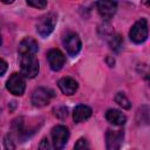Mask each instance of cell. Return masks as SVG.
<instances>
[{
  "label": "cell",
  "instance_id": "14",
  "mask_svg": "<svg viewBox=\"0 0 150 150\" xmlns=\"http://www.w3.org/2000/svg\"><path fill=\"white\" fill-rule=\"evenodd\" d=\"M105 118L108 122L115 125H123L127 122V117L117 109H108L105 112Z\"/></svg>",
  "mask_w": 150,
  "mask_h": 150
},
{
  "label": "cell",
  "instance_id": "5",
  "mask_svg": "<svg viewBox=\"0 0 150 150\" xmlns=\"http://www.w3.org/2000/svg\"><path fill=\"white\" fill-rule=\"evenodd\" d=\"M6 88L13 95L21 96L26 89V82H25L23 76L21 74H18V73L12 74L6 82Z\"/></svg>",
  "mask_w": 150,
  "mask_h": 150
},
{
  "label": "cell",
  "instance_id": "22",
  "mask_svg": "<svg viewBox=\"0 0 150 150\" xmlns=\"http://www.w3.org/2000/svg\"><path fill=\"white\" fill-rule=\"evenodd\" d=\"M0 43H1V38H0Z\"/></svg>",
  "mask_w": 150,
  "mask_h": 150
},
{
  "label": "cell",
  "instance_id": "2",
  "mask_svg": "<svg viewBox=\"0 0 150 150\" xmlns=\"http://www.w3.org/2000/svg\"><path fill=\"white\" fill-rule=\"evenodd\" d=\"M148 21L145 19H141L132 25L129 36L135 43H143L148 38Z\"/></svg>",
  "mask_w": 150,
  "mask_h": 150
},
{
  "label": "cell",
  "instance_id": "1",
  "mask_svg": "<svg viewBox=\"0 0 150 150\" xmlns=\"http://www.w3.org/2000/svg\"><path fill=\"white\" fill-rule=\"evenodd\" d=\"M21 75L28 79H33L38 75L40 66L35 55H22L20 56Z\"/></svg>",
  "mask_w": 150,
  "mask_h": 150
},
{
  "label": "cell",
  "instance_id": "11",
  "mask_svg": "<svg viewBox=\"0 0 150 150\" xmlns=\"http://www.w3.org/2000/svg\"><path fill=\"white\" fill-rule=\"evenodd\" d=\"M96 6L103 20L111 19L112 15L116 13V8H117V4L115 1H98L96 2Z\"/></svg>",
  "mask_w": 150,
  "mask_h": 150
},
{
  "label": "cell",
  "instance_id": "12",
  "mask_svg": "<svg viewBox=\"0 0 150 150\" xmlns=\"http://www.w3.org/2000/svg\"><path fill=\"white\" fill-rule=\"evenodd\" d=\"M60 90L64 94V95H73L75 94V91L77 90V82L73 79V77H62L59 83H57Z\"/></svg>",
  "mask_w": 150,
  "mask_h": 150
},
{
  "label": "cell",
  "instance_id": "16",
  "mask_svg": "<svg viewBox=\"0 0 150 150\" xmlns=\"http://www.w3.org/2000/svg\"><path fill=\"white\" fill-rule=\"evenodd\" d=\"M115 102H116L120 107H122L123 109H130V108H131L130 101L128 100V97H127L123 93H117V94H116V96H115Z\"/></svg>",
  "mask_w": 150,
  "mask_h": 150
},
{
  "label": "cell",
  "instance_id": "15",
  "mask_svg": "<svg viewBox=\"0 0 150 150\" xmlns=\"http://www.w3.org/2000/svg\"><path fill=\"white\" fill-rule=\"evenodd\" d=\"M122 43H123V40H122V36L118 35V34H112L110 35L109 38V46L112 50L115 52H118L122 47Z\"/></svg>",
  "mask_w": 150,
  "mask_h": 150
},
{
  "label": "cell",
  "instance_id": "17",
  "mask_svg": "<svg viewBox=\"0 0 150 150\" xmlns=\"http://www.w3.org/2000/svg\"><path fill=\"white\" fill-rule=\"evenodd\" d=\"M73 150H89V143L86 138H79L77 142L75 143Z\"/></svg>",
  "mask_w": 150,
  "mask_h": 150
},
{
  "label": "cell",
  "instance_id": "6",
  "mask_svg": "<svg viewBox=\"0 0 150 150\" xmlns=\"http://www.w3.org/2000/svg\"><path fill=\"white\" fill-rule=\"evenodd\" d=\"M54 96V91L49 88H36L32 94V103L34 107L41 108L47 105L50 102V98Z\"/></svg>",
  "mask_w": 150,
  "mask_h": 150
},
{
  "label": "cell",
  "instance_id": "21",
  "mask_svg": "<svg viewBox=\"0 0 150 150\" xmlns=\"http://www.w3.org/2000/svg\"><path fill=\"white\" fill-rule=\"evenodd\" d=\"M7 70V63L2 59H0V76H2Z\"/></svg>",
  "mask_w": 150,
  "mask_h": 150
},
{
  "label": "cell",
  "instance_id": "10",
  "mask_svg": "<svg viewBox=\"0 0 150 150\" xmlns=\"http://www.w3.org/2000/svg\"><path fill=\"white\" fill-rule=\"evenodd\" d=\"M38 50H39V45L33 38H25L23 40H21V42L19 43V48H18L20 56L35 55Z\"/></svg>",
  "mask_w": 150,
  "mask_h": 150
},
{
  "label": "cell",
  "instance_id": "18",
  "mask_svg": "<svg viewBox=\"0 0 150 150\" xmlns=\"http://www.w3.org/2000/svg\"><path fill=\"white\" fill-rule=\"evenodd\" d=\"M27 5L38 9H43L47 7V1L45 0H27Z\"/></svg>",
  "mask_w": 150,
  "mask_h": 150
},
{
  "label": "cell",
  "instance_id": "20",
  "mask_svg": "<svg viewBox=\"0 0 150 150\" xmlns=\"http://www.w3.org/2000/svg\"><path fill=\"white\" fill-rule=\"evenodd\" d=\"M49 142L47 138H42L40 144H39V149L38 150H49Z\"/></svg>",
  "mask_w": 150,
  "mask_h": 150
},
{
  "label": "cell",
  "instance_id": "13",
  "mask_svg": "<svg viewBox=\"0 0 150 150\" xmlns=\"http://www.w3.org/2000/svg\"><path fill=\"white\" fill-rule=\"evenodd\" d=\"M91 109L88 107V105H84V104H79L74 108V111H73V120L75 123H81V122H84L86 120H88L90 116H91Z\"/></svg>",
  "mask_w": 150,
  "mask_h": 150
},
{
  "label": "cell",
  "instance_id": "7",
  "mask_svg": "<svg viewBox=\"0 0 150 150\" xmlns=\"http://www.w3.org/2000/svg\"><path fill=\"white\" fill-rule=\"evenodd\" d=\"M123 141V131L121 130H107L105 132V146L107 150H121Z\"/></svg>",
  "mask_w": 150,
  "mask_h": 150
},
{
  "label": "cell",
  "instance_id": "9",
  "mask_svg": "<svg viewBox=\"0 0 150 150\" xmlns=\"http://www.w3.org/2000/svg\"><path fill=\"white\" fill-rule=\"evenodd\" d=\"M47 60H48V63H49L50 68L55 71H59L66 62L63 53L59 49H50L47 53Z\"/></svg>",
  "mask_w": 150,
  "mask_h": 150
},
{
  "label": "cell",
  "instance_id": "4",
  "mask_svg": "<svg viewBox=\"0 0 150 150\" xmlns=\"http://www.w3.org/2000/svg\"><path fill=\"white\" fill-rule=\"evenodd\" d=\"M52 138H53V146L55 150H62L68 142L69 138V130L64 125H56L52 129Z\"/></svg>",
  "mask_w": 150,
  "mask_h": 150
},
{
  "label": "cell",
  "instance_id": "19",
  "mask_svg": "<svg viewBox=\"0 0 150 150\" xmlns=\"http://www.w3.org/2000/svg\"><path fill=\"white\" fill-rule=\"evenodd\" d=\"M4 145H5V150H15V144L9 135H7L4 138Z\"/></svg>",
  "mask_w": 150,
  "mask_h": 150
},
{
  "label": "cell",
  "instance_id": "8",
  "mask_svg": "<svg viewBox=\"0 0 150 150\" xmlns=\"http://www.w3.org/2000/svg\"><path fill=\"white\" fill-rule=\"evenodd\" d=\"M63 45H64V48H66L67 53L70 56H76L80 53L81 47H82L81 39H80V36L76 33H69L64 38Z\"/></svg>",
  "mask_w": 150,
  "mask_h": 150
},
{
  "label": "cell",
  "instance_id": "3",
  "mask_svg": "<svg viewBox=\"0 0 150 150\" xmlns=\"http://www.w3.org/2000/svg\"><path fill=\"white\" fill-rule=\"evenodd\" d=\"M55 25H56V15L54 13H48L47 15L40 18V20L36 23V30L42 38H47L54 30Z\"/></svg>",
  "mask_w": 150,
  "mask_h": 150
}]
</instances>
